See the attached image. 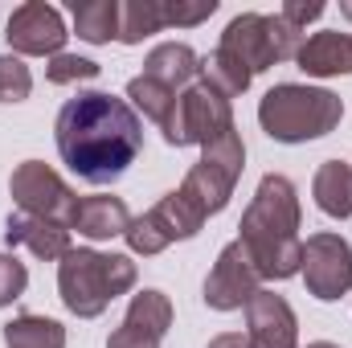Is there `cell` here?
Returning <instances> with one entry per match:
<instances>
[{
  "label": "cell",
  "instance_id": "obj_1",
  "mask_svg": "<svg viewBox=\"0 0 352 348\" xmlns=\"http://www.w3.org/2000/svg\"><path fill=\"white\" fill-rule=\"evenodd\" d=\"M54 144L70 173L87 184H115L144 152V119L127 98L82 90L54 119Z\"/></svg>",
  "mask_w": 352,
  "mask_h": 348
},
{
  "label": "cell",
  "instance_id": "obj_2",
  "mask_svg": "<svg viewBox=\"0 0 352 348\" xmlns=\"http://www.w3.org/2000/svg\"><path fill=\"white\" fill-rule=\"evenodd\" d=\"M299 226H303V209H299V193L295 184L283 173H266L242 213V250L250 254L258 279L270 283H283V279H295L299 266H303V238H299Z\"/></svg>",
  "mask_w": 352,
  "mask_h": 348
},
{
  "label": "cell",
  "instance_id": "obj_3",
  "mask_svg": "<svg viewBox=\"0 0 352 348\" xmlns=\"http://www.w3.org/2000/svg\"><path fill=\"white\" fill-rule=\"evenodd\" d=\"M344 98L307 83H274L258 102V123L274 144H311L340 127Z\"/></svg>",
  "mask_w": 352,
  "mask_h": 348
},
{
  "label": "cell",
  "instance_id": "obj_4",
  "mask_svg": "<svg viewBox=\"0 0 352 348\" xmlns=\"http://www.w3.org/2000/svg\"><path fill=\"white\" fill-rule=\"evenodd\" d=\"M140 279V266L127 254H102L90 246H74L58 262V295L70 316L98 320L119 295H127Z\"/></svg>",
  "mask_w": 352,
  "mask_h": 348
},
{
  "label": "cell",
  "instance_id": "obj_5",
  "mask_svg": "<svg viewBox=\"0 0 352 348\" xmlns=\"http://www.w3.org/2000/svg\"><path fill=\"white\" fill-rule=\"evenodd\" d=\"M299 45H303V33L295 25H287L278 12L274 17L242 12V17H234L226 25V33L217 41V50L230 54L234 62H242L250 74H263V70L278 66V62H295Z\"/></svg>",
  "mask_w": 352,
  "mask_h": 348
},
{
  "label": "cell",
  "instance_id": "obj_6",
  "mask_svg": "<svg viewBox=\"0 0 352 348\" xmlns=\"http://www.w3.org/2000/svg\"><path fill=\"white\" fill-rule=\"evenodd\" d=\"M242 168H246V144H242V135L234 127L221 140H213L209 148H201V160L180 180V193L205 217H213V213H221L230 205V197H234V188L242 180Z\"/></svg>",
  "mask_w": 352,
  "mask_h": 348
},
{
  "label": "cell",
  "instance_id": "obj_7",
  "mask_svg": "<svg viewBox=\"0 0 352 348\" xmlns=\"http://www.w3.org/2000/svg\"><path fill=\"white\" fill-rule=\"evenodd\" d=\"M205 221H209V217H205V213L180 193V188H173V193H164L148 213L131 217L123 242H127L131 254L152 259V254H164L173 242H188V238H197Z\"/></svg>",
  "mask_w": 352,
  "mask_h": 348
},
{
  "label": "cell",
  "instance_id": "obj_8",
  "mask_svg": "<svg viewBox=\"0 0 352 348\" xmlns=\"http://www.w3.org/2000/svg\"><path fill=\"white\" fill-rule=\"evenodd\" d=\"M226 131H234V107H230V98H221L217 90H209L205 83H192L188 90L176 94L173 123L164 131V140L173 148H192V144L209 148Z\"/></svg>",
  "mask_w": 352,
  "mask_h": 348
},
{
  "label": "cell",
  "instance_id": "obj_9",
  "mask_svg": "<svg viewBox=\"0 0 352 348\" xmlns=\"http://www.w3.org/2000/svg\"><path fill=\"white\" fill-rule=\"evenodd\" d=\"M8 193H12L16 209H21V213H33V217H50V221L70 226L74 213H78V197H74V188L54 173L50 164H41V160H25V164H16L12 176H8Z\"/></svg>",
  "mask_w": 352,
  "mask_h": 348
},
{
  "label": "cell",
  "instance_id": "obj_10",
  "mask_svg": "<svg viewBox=\"0 0 352 348\" xmlns=\"http://www.w3.org/2000/svg\"><path fill=\"white\" fill-rule=\"evenodd\" d=\"M307 295H316L320 303H336L340 295L352 291V246L349 238L320 230L303 242V266H299Z\"/></svg>",
  "mask_w": 352,
  "mask_h": 348
},
{
  "label": "cell",
  "instance_id": "obj_11",
  "mask_svg": "<svg viewBox=\"0 0 352 348\" xmlns=\"http://www.w3.org/2000/svg\"><path fill=\"white\" fill-rule=\"evenodd\" d=\"M4 37H8L16 58H58L70 33H66V21H62V12L54 4L25 0V4L12 8Z\"/></svg>",
  "mask_w": 352,
  "mask_h": 348
},
{
  "label": "cell",
  "instance_id": "obj_12",
  "mask_svg": "<svg viewBox=\"0 0 352 348\" xmlns=\"http://www.w3.org/2000/svg\"><path fill=\"white\" fill-rule=\"evenodd\" d=\"M258 291H263V279H258L250 254L242 250V242L234 238L230 246H221V254H217L209 279H205V307H213V312H238Z\"/></svg>",
  "mask_w": 352,
  "mask_h": 348
},
{
  "label": "cell",
  "instance_id": "obj_13",
  "mask_svg": "<svg viewBox=\"0 0 352 348\" xmlns=\"http://www.w3.org/2000/svg\"><path fill=\"white\" fill-rule=\"evenodd\" d=\"M246 340L250 348H299V320L283 295L258 291L246 303Z\"/></svg>",
  "mask_w": 352,
  "mask_h": 348
},
{
  "label": "cell",
  "instance_id": "obj_14",
  "mask_svg": "<svg viewBox=\"0 0 352 348\" xmlns=\"http://www.w3.org/2000/svg\"><path fill=\"white\" fill-rule=\"evenodd\" d=\"M4 242L8 246H25L33 259L41 262H62L74 246H70V226L50 221V217H33V213H8L4 221Z\"/></svg>",
  "mask_w": 352,
  "mask_h": 348
},
{
  "label": "cell",
  "instance_id": "obj_15",
  "mask_svg": "<svg viewBox=\"0 0 352 348\" xmlns=\"http://www.w3.org/2000/svg\"><path fill=\"white\" fill-rule=\"evenodd\" d=\"M295 66L307 78H340V74H352V33L324 29V33L303 37L299 54H295Z\"/></svg>",
  "mask_w": 352,
  "mask_h": 348
},
{
  "label": "cell",
  "instance_id": "obj_16",
  "mask_svg": "<svg viewBox=\"0 0 352 348\" xmlns=\"http://www.w3.org/2000/svg\"><path fill=\"white\" fill-rule=\"evenodd\" d=\"M131 226V209L123 197H82L78 201V213L70 221V230H78L90 242H111V238H123Z\"/></svg>",
  "mask_w": 352,
  "mask_h": 348
},
{
  "label": "cell",
  "instance_id": "obj_17",
  "mask_svg": "<svg viewBox=\"0 0 352 348\" xmlns=\"http://www.w3.org/2000/svg\"><path fill=\"white\" fill-rule=\"evenodd\" d=\"M144 74L180 94V90H188L192 83H201V58H197V50L184 45V41H160V45L144 58Z\"/></svg>",
  "mask_w": 352,
  "mask_h": 348
},
{
  "label": "cell",
  "instance_id": "obj_18",
  "mask_svg": "<svg viewBox=\"0 0 352 348\" xmlns=\"http://www.w3.org/2000/svg\"><path fill=\"white\" fill-rule=\"evenodd\" d=\"M311 197L320 205V213L344 221L352 217V164L344 160H324L316 168V180H311Z\"/></svg>",
  "mask_w": 352,
  "mask_h": 348
},
{
  "label": "cell",
  "instance_id": "obj_19",
  "mask_svg": "<svg viewBox=\"0 0 352 348\" xmlns=\"http://www.w3.org/2000/svg\"><path fill=\"white\" fill-rule=\"evenodd\" d=\"M0 336H4V348H66V328L58 320L33 316V312L12 316L0 328Z\"/></svg>",
  "mask_w": 352,
  "mask_h": 348
},
{
  "label": "cell",
  "instance_id": "obj_20",
  "mask_svg": "<svg viewBox=\"0 0 352 348\" xmlns=\"http://www.w3.org/2000/svg\"><path fill=\"white\" fill-rule=\"evenodd\" d=\"M127 102L135 115H144L148 123H156L160 131H168L173 123V111H176V90H168L164 83L148 78V74H135L127 83Z\"/></svg>",
  "mask_w": 352,
  "mask_h": 348
},
{
  "label": "cell",
  "instance_id": "obj_21",
  "mask_svg": "<svg viewBox=\"0 0 352 348\" xmlns=\"http://www.w3.org/2000/svg\"><path fill=\"white\" fill-rule=\"evenodd\" d=\"M74 33L90 45H107L119 37V0H74Z\"/></svg>",
  "mask_w": 352,
  "mask_h": 348
},
{
  "label": "cell",
  "instance_id": "obj_22",
  "mask_svg": "<svg viewBox=\"0 0 352 348\" xmlns=\"http://www.w3.org/2000/svg\"><path fill=\"white\" fill-rule=\"evenodd\" d=\"M152 33H164L160 0H119V45H140Z\"/></svg>",
  "mask_w": 352,
  "mask_h": 348
},
{
  "label": "cell",
  "instance_id": "obj_23",
  "mask_svg": "<svg viewBox=\"0 0 352 348\" xmlns=\"http://www.w3.org/2000/svg\"><path fill=\"white\" fill-rule=\"evenodd\" d=\"M123 324H135V328H144V332H152V336L164 340L168 328H173V299L164 291H156V287H144V291L131 295Z\"/></svg>",
  "mask_w": 352,
  "mask_h": 348
},
{
  "label": "cell",
  "instance_id": "obj_24",
  "mask_svg": "<svg viewBox=\"0 0 352 348\" xmlns=\"http://www.w3.org/2000/svg\"><path fill=\"white\" fill-rule=\"evenodd\" d=\"M201 83H205L209 90H217L221 98H238V94H246V90H250L254 74H250L242 62H234L230 54L213 50V54H205V58H201Z\"/></svg>",
  "mask_w": 352,
  "mask_h": 348
},
{
  "label": "cell",
  "instance_id": "obj_25",
  "mask_svg": "<svg viewBox=\"0 0 352 348\" xmlns=\"http://www.w3.org/2000/svg\"><path fill=\"white\" fill-rule=\"evenodd\" d=\"M98 62H90V58H78V54H58V58H50L45 62V78L54 83V87H74V83H90V78H98Z\"/></svg>",
  "mask_w": 352,
  "mask_h": 348
},
{
  "label": "cell",
  "instance_id": "obj_26",
  "mask_svg": "<svg viewBox=\"0 0 352 348\" xmlns=\"http://www.w3.org/2000/svg\"><path fill=\"white\" fill-rule=\"evenodd\" d=\"M33 90V74L16 54H0V102H25Z\"/></svg>",
  "mask_w": 352,
  "mask_h": 348
},
{
  "label": "cell",
  "instance_id": "obj_27",
  "mask_svg": "<svg viewBox=\"0 0 352 348\" xmlns=\"http://www.w3.org/2000/svg\"><path fill=\"white\" fill-rule=\"evenodd\" d=\"M164 29H192L217 12V0H160Z\"/></svg>",
  "mask_w": 352,
  "mask_h": 348
},
{
  "label": "cell",
  "instance_id": "obj_28",
  "mask_svg": "<svg viewBox=\"0 0 352 348\" xmlns=\"http://www.w3.org/2000/svg\"><path fill=\"white\" fill-rule=\"evenodd\" d=\"M29 287V270L16 254H4L0 250V307H12Z\"/></svg>",
  "mask_w": 352,
  "mask_h": 348
},
{
  "label": "cell",
  "instance_id": "obj_29",
  "mask_svg": "<svg viewBox=\"0 0 352 348\" xmlns=\"http://www.w3.org/2000/svg\"><path fill=\"white\" fill-rule=\"evenodd\" d=\"M324 8H328L324 0H287V4L278 8V17L303 33V25H307V21H320V17H324Z\"/></svg>",
  "mask_w": 352,
  "mask_h": 348
},
{
  "label": "cell",
  "instance_id": "obj_30",
  "mask_svg": "<svg viewBox=\"0 0 352 348\" xmlns=\"http://www.w3.org/2000/svg\"><path fill=\"white\" fill-rule=\"evenodd\" d=\"M107 348H160V336H152V332H144V328H135V324H119V328L111 332Z\"/></svg>",
  "mask_w": 352,
  "mask_h": 348
},
{
  "label": "cell",
  "instance_id": "obj_31",
  "mask_svg": "<svg viewBox=\"0 0 352 348\" xmlns=\"http://www.w3.org/2000/svg\"><path fill=\"white\" fill-rule=\"evenodd\" d=\"M209 348H250V340L242 336V332H221V336H213Z\"/></svg>",
  "mask_w": 352,
  "mask_h": 348
},
{
  "label": "cell",
  "instance_id": "obj_32",
  "mask_svg": "<svg viewBox=\"0 0 352 348\" xmlns=\"http://www.w3.org/2000/svg\"><path fill=\"white\" fill-rule=\"evenodd\" d=\"M340 17H344V21H352V0H340Z\"/></svg>",
  "mask_w": 352,
  "mask_h": 348
},
{
  "label": "cell",
  "instance_id": "obj_33",
  "mask_svg": "<svg viewBox=\"0 0 352 348\" xmlns=\"http://www.w3.org/2000/svg\"><path fill=\"white\" fill-rule=\"evenodd\" d=\"M307 348H340V345H332V340H311Z\"/></svg>",
  "mask_w": 352,
  "mask_h": 348
}]
</instances>
